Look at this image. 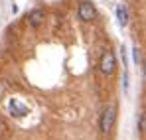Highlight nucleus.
<instances>
[{
  "label": "nucleus",
  "mask_w": 146,
  "mask_h": 140,
  "mask_svg": "<svg viewBox=\"0 0 146 140\" xmlns=\"http://www.w3.org/2000/svg\"><path fill=\"white\" fill-rule=\"evenodd\" d=\"M115 122H117V107H115V105H107V107L103 109V113H101V118H99V128H101V132H103V134H109L111 128L115 126Z\"/></svg>",
  "instance_id": "f257e3e1"
},
{
  "label": "nucleus",
  "mask_w": 146,
  "mask_h": 140,
  "mask_svg": "<svg viewBox=\"0 0 146 140\" xmlns=\"http://www.w3.org/2000/svg\"><path fill=\"white\" fill-rule=\"evenodd\" d=\"M117 69V57H115V53L113 51H103V55H101V59H99V71L105 75V77H111L113 73Z\"/></svg>",
  "instance_id": "f03ea898"
},
{
  "label": "nucleus",
  "mask_w": 146,
  "mask_h": 140,
  "mask_svg": "<svg viewBox=\"0 0 146 140\" xmlns=\"http://www.w3.org/2000/svg\"><path fill=\"white\" fill-rule=\"evenodd\" d=\"M77 16H79L81 22H95L97 16H99V12H97V8H95L91 2H81L79 8H77Z\"/></svg>",
  "instance_id": "7ed1b4c3"
},
{
  "label": "nucleus",
  "mask_w": 146,
  "mask_h": 140,
  "mask_svg": "<svg viewBox=\"0 0 146 140\" xmlns=\"http://www.w3.org/2000/svg\"><path fill=\"white\" fill-rule=\"evenodd\" d=\"M44 20H46V12H44L42 8H36V10H32V12L28 14V22H30V26H34V28L42 26Z\"/></svg>",
  "instance_id": "20e7f679"
},
{
  "label": "nucleus",
  "mask_w": 146,
  "mask_h": 140,
  "mask_svg": "<svg viewBox=\"0 0 146 140\" xmlns=\"http://www.w3.org/2000/svg\"><path fill=\"white\" fill-rule=\"evenodd\" d=\"M117 18H119V24H121V26H126V24H128L130 14H128V10H126L124 4H119V6H117Z\"/></svg>",
  "instance_id": "39448f33"
},
{
  "label": "nucleus",
  "mask_w": 146,
  "mask_h": 140,
  "mask_svg": "<svg viewBox=\"0 0 146 140\" xmlns=\"http://www.w3.org/2000/svg\"><path fill=\"white\" fill-rule=\"evenodd\" d=\"M10 111H12V115H14V117H24L26 113H28V109L22 107L18 101H10Z\"/></svg>",
  "instance_id": "423d86ee"
},
{
  "label": "nucleus",
  "mask_w": 146,
  "mask_h": 140,
  "mask_svg": "<svg viewBox=\"0 0 146 140\" xmlns=\"http://www.w3.org/2000/svg\"><path fill=\"white\" fill-rule=\"evenodd\" d=\"M138 130L146 134V113H140V117H138Z\"/></svg>",
  "instance_id": "0eeeda50"
},
{
  "label": "nucleus",
  "mask_w": 146,
  "mask_h": 140,
  "mask_svg": "<svg viewBox=\"0 0 146 140\" xmlns=\"http://www.w3.org/2000/svg\"><path fill=\"white\" fill-rule=\"evenodd\" d=\"M142 75H144V79H146V59L142 61Z\"/></svg>",
  "instance_id": "6e6552de"
},
{
  "label": "nucleus",
  "mask_w": 146,
  "mask_h": 140,
  "mask_svg": "<svg viewBox=\"0 0 146 140\" xmlns=\"http://www.w3.org/2000/svg\"><path fill=\"white\" fill-rule=\"evenodd\" d=\"M0 126H2V120H0Z\"/></svg>",
  "instance_id": "1a4fd4ad"
}]
</instances>
